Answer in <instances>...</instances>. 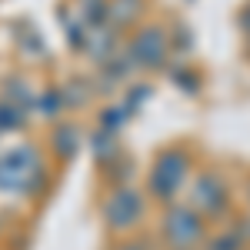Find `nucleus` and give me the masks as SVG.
I'll return each instance as SVG.
<instances>
[{"instance_id":"1a4fd4ad","label":"nucleus","mask_w":250,"mask_h":250,"mask_svg":"<svg viewBox=\"0 0 250 250\" xmlns=\"http://www.w3.org/2000/svg\"><path fill=\"white\" fill-rule=\"evenodd\" d=\"M140 17H144V0H107V23L117 34L134 27Z\"/></svg>"},{"instance_id":"dca6fc26","label":"nucleus","mask_w":250,"mask_h":250,"mask_svg":"<svg viewBox=\"0 0 250 250\" xmlns=\"http://www.w3.org/2000/svg\"><path fill=\"white\" fill-rule=\"evenodd\" d=\"M207 250H240V233L237 230H224V233H217L213 240H207Z\"/></svg>"},{"instance_id":"9d476101","label":"nucleus","mask_w":250,"mask_h":250,"mask_svg":"<svg viewBox=\"0 0 250 250\" xmlns=\"http://www.w3.org/2000/svg\"><path fill=\"white\" fill-rule=\"evenodd\" d=\"M67 110V104H63V94H60L57 87H47L43 94L34 97V107H30V114L40 117V120H60Z\"/></svg>"},{"instance_id":"39448f33","label":"nucleus","mask_w":250,"mask_h":250,"mask_svg":"<svg viewBox=\"0 0 250 250\" xmlns=\"http://www.w3.org/2000/svg\"><path fill=\"white\" fill-rule=\"evenodd\" d=\"M127 54H130L137 70H164L167 57H170V37L160 23H144L130 37Z\"/></svg>"},{"instance_id":"7ed1b4c3","label":"nucleus","mask_w":250,"mask_h":250,"mask_svg":"<svg viewBox=\"0 0 250 250\" xmlns=\"http://www.w3.org/2000/svg\"><path fill=\"white\" fill-rule=\"evenodd\" d=\"M144 210H147V200H144V193L137 190V187H127V184H117L114 190L107 193V200H104V224H107V230L110 233H130L140 227V220H144Z\"/></svg>"},{"instance_id":"f03ea898","label":"nucleus","mask_w":250,"mask_h":250,"mask_svg":"<svg viewBox=\"0 0 250 250\" xmlns=\"http://www.w3.org/2000/svg\"><path fill=\"white\" fill-rule=\"evenodd\" d=\"M187 177H190V154H187V150H180V147L160 150L157 160L150 164L147 193L170 207L173 200H177V193H180V187L187 184Z\"/></svg>"},{"instance_id":"ddd939ff","label":"nucleus","mask_w":250,"mask_h":250,"mask_svg":"<svg viewBox=\"0 0 250 250\" xmlns=\"http://www.w3.org/2000/svg\"><path fill=\"white\" fill-rule=\"evenodd\" d=\"M134 70H137V67H134V60H130V54H120V50H117L107 63H100V74L110 80V83H124Z\"/></svg>"},{"instance_id":"f8f14e48","label":"nucleus","mask_w":250,"mask_h":250,"mask_svg":"<svg viewBox=\"0 0 250 250\" xmlns=\"http://www.w3.org/2000/svg\"><path fill=\"white\" fill-rule=\"evenodd\" d=\"M90 147H94V160H97V164H104V167L120 160V144H117V134L100 130V134L90 137Z\"/></svg>"},{"instance_id":"20e7f679","label":"nucleus","mask_w":250,"mask_h":250,"mask_svg":"<svg viewBox=\"0 0 250 250\" xmlns=\"http://www.w3.org/2000/svg\"><path fill=\"white\" fill-rule=\"evenodd\" d=\"M160 227H164V240L170 250H197L204 244V233H207L204 217L190 204H170Z\"/></svg>"},{"instance_id":"4468645a","label":"nucleus","mask_w":250,"mask_h":250,"mask_svg":"<svg viewBox=\"0 0 250 250\" xmlns=\"http://www.w3.org/2000/svg\"><path fill=\"white\" fill-rule=\"evenodd\" d=\"M27 110H20L17 104H10L7 97H0V134H10V130H20L27 124Z\"/></svg>"},{"instance_id":"9b49d317","label":"nucleus","mask_w":250,"mask_h":250,"mask_svg":"<svg viewBox=\"0 0 250 250\" xmlns=\"http://www.w3.org/2000/svg\"><path fill=\"white\" fill-rule=\"evenodd\" d=\"M74 17L90 30V27H104L107 23V0H77L74 3Z\"/></svg>"},{"instance_id":"2eb2a0df","label":"nucleus","mask_w":250,"mask_h":250,"mask_svg":"<svg viewBox=\"0 0 250 250\" xmlns=\"http://www.w3.org/2000/svg\"><path fill=\"white\" fill-rule=\"evenodd\" d=\"M127 117H130V110H127L124 104H117V107H107V110L100 114V130H107V134H117V130L127 124Z\"/></svg>"},{"instance_id":"6ab92c4d","label":"nucleus","mask_w":250,"mask_h":250,"mask_svg":"<svg viewBox=\"0 0 250 250\" xmlns=\"http://www.w3.org/2000/svg\"><path fill=\"white\" fill-rule=\"evenodd\" d=\"M237 23H240V30H244V37L250 40V3L240 10V17H237Z\"/></svg>"},{"instance_id":"6e6552de","label":"nucleus","mask_w":250,"mask_h":250,"mask_svg":"<svg viewBox=\"0 0 250 250\" xmlns=\"http://www.w3.org/2000/svg\"><path fill=\"white\" fill-rule=\"evenodd\" d=\"M80 127L77 124H70V120H63V124H57L54 127V134H50V150H54V157L57 160H74L80 150Z\"/></svg>"},{"instance_id":"a211bd4d","label":"nucleus","mask_w":250,"mask_h":250,"mask_svg":"<svg viewBox=\"0 0 250 250\" xmlns=\"http://www.w3.org/2000/svg\"><path fill=\"white\" fill-rule=\"evenodd\" d=\"M147 97H150V87H144V83H137L134 90L127 94V100H124V107H127V110L134 114V110H140V104H144Z\"/></svg>"},{"instance_id":"f3484780","label":"nucleus","mask_w":250,"mask_h":250,"mask_svg":"<svg viewBox=\"0 0 250 250\" xmlns=\"http://www.w3.org/2000/svg\"><path fill=\"white\" fill-rule=\"evenodd\" d=\"M170 80H173V83H184V90H187V94H197V74L187 70L184 63H180L177 70H170Z\"/></svg>"},{"instance_id":"423d86ee","label":"nucleus","mask_w":250,"mask_h":250,"mask_svg":"<svg viewBox=\"0 0 250 250\" xmlns=\"http://www.w3.org/2000/svg\"><path fill=\"white\" fill-rule=\"evenodd\" d=\"M190 207L204 220L207 217H220L230 207V187H227V180L217 170H200L193 177V187H190Z\"/></svg>"},{"instance_id":"f257e3e1","label":"nucleus","mask_w":250,"mask_h":250,"mask_svg":"<svg viewBox=\"0 0 250 250\" xmlns=\"http://www.w3.org/2000/svg\"><path fill=\"white\" fill-rule=\"evenodd\" d=\"M43 184V160L34 144L0 154V193H37Z\"/></svg>"},{"instance_id":"aec40b11","label":"nucleus","mask_w":250,"mask_h":250,"mask_svg":"<svg viewBox=\"0 0 250 250\" xmlns=\"http://www.w3.org/2000/svg\"><path fill=\"white\" fill-rule=\"evenodd\" d=\"M114 250H147V244H144V240H124V244H117Z\"/></svg>"},{"instance_id":"0eeeda50","label":"nucleus","mask_w":250,"mask_h":250,"mask_svg":"<svg viewBox=\"0 0 250 250\" xmlns=\"http://www.w3.org/2000/svg\"><path fill=\"white\" fill-rule=\"evenodd\" d=\"M117 50H120V40H117V30L110 27V23H104V27H90V30H87L83 54H87L90 60H97V67L107 63Z\"/></svg>"}]
</instances>
